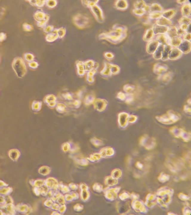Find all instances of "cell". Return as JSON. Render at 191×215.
<instances>
[{"label":"cell","mask_w":191,"mask_h":215,"mask_svg":"<svg viewBox=\"0 0 191 215\" xmlns=\"http://www.w3.org/2000/svg\"><path fill=\"white\" fill-rule=\"evenodd\" d=\"M183 40L191 42V34L190 33L186 32L182 37Z\"/></svg>","instance_id":"cell-41"},{"label":"cell","mask_w":191,"mask_h":215,"mask_svg":"<svg viewBox=\"0 0 191 215\" xmlns=\"http://www.w3.org/2000/svg\"><path fill=\"white\" fill-rule=\"evenodd\" d=\"M126 102L128 104L132 102L134 100V95L133 94H127L126 97Z\"/></svg>","instance_id":"cell-40"},{"label":"cell","mask_w":191,"mask_h":215,"mask_svg":"<svg viewBox=\"0 0 191 215\" xmlns=\"http://www.w3.org/2000/svg\"><path fill=\"white\" fill-rule=\"evenodd\" d=\"M135 89V86L134 85L130 84L125 85L123 87V90L127 93L132 94Z\"/></svg>","instance_id":"cell-32"},{"label":"cell","mask_w":191,"mask_h":215,"mask_svg":"<svg viewBox=\"0 0 191 215\" xmlns=\"http://www.w3.org/2000/svg\"><path fill=\"white\" fill-rule=\"evenodd\" d=\"M111 64V63L105 62L104 68L101 72L102 75L106 76H110L113 74Z\"/></svg>","instance_id":"cell-22"},{"label":"cell","mask_w":191,"mask_h":215,"mask_svg":"<svg viewBox=\"0 0 191 215\" xmlns=\"http://www.w3.org/2000/svg\"><path fill=\"white\" fill-rule=\"evenodd\" d=\"M179 25L182 24H186L187 25H190L191 19L190 17L186 16H182L181 18L179 19Z\"/></svg>","instance_id":"cell-33"},{"label":"cell","mask_w":191,"mask_h":215,"mask_svg":"<svg viewBox=\"0 0 191 215\" xmlns=\"http://www.w3.org/2000/svg\"><path fill=\"white\" fill-rule=\"evenodd\" d=\"M160 43L156 39L148 42L146 46V51L147 53L150 54H153L158 46Z\"/></svg>","instance_id":"cell-7"},{"label":"cell","mask_w":191,"mask_h":215,"mask_svg":"<svg viewBox=\"0 0 191 215\" xmlns=\"http://www.w3.org/2000/svg\"><path fill=\"white\" fill-rule=\"evenodd\" d=\"M177 28L176 27L172 25L168 27L166 33L171 39H172V38L178 36L177 34Z\"/></svg>","instance_id":"cell-25"},{"label":"cell","mask_w":191,"mask_h":215,"mask_svg":"<svg viewBox=\"0 0 191 215\" xmlns=\"http://www.w3.org/2000/svg\"><path fill=\"white\" fill-rule=\"evenodd\" d=\"M155 35L152 29H149L146 30L145 34H144L143 39L144 41L149 42L153 40V38Z\"/></svg>","instance_id":"cell-21"},{"label":"cell","mask_w":191,"mask_h":215,"mask_svg":"<svg viewBox=\"0 0 191 215\" xmlns=\"http://www.w3.org/2000/svg\"><path fill=\"white\" fill-rule=\"evenodd\" d=\"M96 63L93 60L91 59L84 62L85 70L90 71L92 70L95 67Z\"/></svg>","instance_id":"cell-28"},{"label":"cell","mask_w":191,"mask_h":215,"mask_svg":"<svg viewBox=\"0 0 191 215\" xmlns=\"http://www.w3.org/2000/svg\"><path fill=\"white\" fill-rule=\"evenodd\" d=\"M115 7L117 10H124L128 8V2L125 0H119L115 1L114 3Z\"/></svg>","instance_id":"cell-16"},{"label":"cell","mask_w":191,"mask_h":215,"mask_svg":"<svg viewBox=\"0 0 191 215\" xmlns=\"http://www.w3.org/2000/svg\"><path fill=\"white\" fill-rule=\"evenodd\" d=\"M173 47L170 45H164L162 51V57L161 59L162 61H165L168 59V56L170 51Z\"/></svg>","instance_id":"cell-23"},{"label":"cell","mask_w":191,"mask_h":215,"mask_svg":"<svg viewBox=\"0 0 191 215\" xmlns=\"http://www.w3.org/2000/svg\"><path fill=\"white\" fill-rule=\"evenodd\" d=\"M173 73L172 72H165L163 74L160 75L158 77V79L164 83L170 82L172 79Z\"/></svg>","instance_id":"cell-19"},{"label":"cell","mask_w":191,"mask_h":215,"mask_svg":"<svg viewBox=\"0 0 191 215\" xmlns=\"http://www.w3.org/2000/svg\"><path fill=\"white\" fill-rule=\"evenodd\" d=\"M187 32L184 30H182L180 28H177V34L178 36L182 38V37L183 36L184 34H185Z\"/></svg>","instance_id":"cell-46"},{"label":"cell","mask_w":191,"mask_h":215,"mask_svg":"<svg viewBox=\"0 0 191 215\" xmlns=\"http://www.w3.org/2000/svg\"><path fill=\"white\" fill-rule=\"evenodd\" d=\"M46 4L49 8H53L57 5V2L56 1H46Z\"/></svg>","instance_id":"cell-38"},{"label":"cell","mask_w":191,"mask_h":215,"mask_svg":"<svg viewBox=\"0 0 191 215\" xmlns=\"http://www.w3.org/2000/svg\"><path fill=\"white\" fill-rule=\"evenodd\" d=\"M104 57L106 59L108 60H111L113 59L114 58V55L113 53H109V52H106L104 53Z\"/></svg>","instance_id":"cell-44"},{"label":"cell","mask_w":191,"mask_h":215,"mask_svg":"<svg viewBox=\"0 0 191 215\" xmlns=\"http://www.w3.org/2000/svg\"><path fill=\"white\" fill-rule=\"evenodd\" d=\"M126 95L122 92H119L117 94V97L118 99L122 100H126Z\"/></svg>","instance_id":"cell-45"},{"label":"cell","mask_w":191,"mask_h":215,"mask_svg":"<svg viewBox=\"0 0 191 215\" xmlns=\"http://www.w3.org/2000/svg\"><path fill=\"white\" fill-rule=\"evenodd\" d=\"M170 131L176 137H181L185 141H188L184 136H185V135L189 134L182 128L177 127H174L171 128Z\"/></svg>","instance_id":"cell-8"},{"label":"cell","mask_w":191,"mask_h":215,"mask_svg":"<svg viewBox=\"0 0 191 215\" xmlns=\"http://www.w3.org/2000/svg\"><path fill=\"white\" fill-rule=\"evenodd\" d=\"M36 5L39 7H42L46 4V1H37Z\"/></svg>","instance_id":"cell-49"},{"label":"cell","mask_w":191,"mask_h":215,"mask_svg":"<svg viewBox=\"0 0 191 215\" xmlns=\"http://www.w3.org/2000/svg\"><path fill=\"white\" fill-rule=\"evenodd\" d=\"M183 40L182 38L179 36L172 38L171 40L170 45L173 48H178Z\"/></svg>","instance_id":"cell-27"},{"label":"cell","mask_w":191,"mask_h":215,"mask_svg":"<svg viewBox=\"0 0 191 215\" xmlns=\"http://www.w3.org/2000/svg\"><path fill=\"white\" fill-rule=\"evenodd\" d=\"M54 29V27L53 25H49L44 28V31L48 34L53 31Z\"/></svg>","instance_id":"cell-43"},{"label":"cell","mask_w":191,"mask_h":215,"mask_svg":"<svg viewBox=\"0 0 191 215\" xmlns=\"http://www.w3.org/2000/svg\"><path fill=\"white\" fill-rule=\"evenodd\" d=\"M58 38L57 29H54L53 31L47 34L46 37V40L49 42H53L55 41Z\"/></svg>","instance_id":"cell-18"},{"label":"cell","mask_w":191,"mask_h":215,"mask_svg":"<svg viewBox=\"0 0 191 215\" xmlns=\"http://www.w3.org/2000/svg\"><path fill=\"white\" fill-rule=\"evenodd\" d=\"M90 9L98 22L101 23L104 22L105 17L102 10L100 6L98 4L90 8Z\"/></svg>","instance_id":"cell-4"},{"label":"cell","mask_w":191,"mask_h":215,"mask_svg":"<svg viewBox=\"0 0 191 215\" xmlns=\"http://www.w3.org/2000/svg\"><path fill=\"white\" fill-rule=\"evenodd\" d=\"M164 45L161 44H159L157 49H156L153 54V57L155 59H161L162 57V51L163 50Z\"/></svg>","instance_id":"cell-24"},{"label":"cell","mask_w":191,"mask_h":215,"mask_svg":"<svg viewBox=\"0 0 191 215\" xmlns=\"http://www.w3.org/2000/svg\"><path fill=\"white\" fill-rule=\"evenodd\" d=\"M183 109H184V111L185 112V113H189L190 114L191 108L190 107L188 106V105H184Z\"/></svg>","instance_id":"cell-48"},{"label":"cell","mask_w":191,"mask_h":215,"mask_svg":"<svg viewBox=\"0 0 191 215\" xmlns=\"http://www.w3.org/2000/svg\"><path fill=\"white\" fill-rule=\"evenodd\" d=\"M127 27L124 25L115 24L111 31L99 34V39L107 41L112 44H118L127 38Z\"/></svg>","instance_id":"cell-1"},{"label":"cell","mask_w":191,"mask_h":215,"mask_svg":"<svg viewBox=\"0 0 191 215\" xmlns=\"http://www.w3.org/2000/svg\"><path fill=\"white\" fill-rule=\"evenodd\" d=\"M40 102L37 101H34L32 104L31 108L33 111H37L40 109Z\"/></svg>","instance_id":"cell-39"},{"label":"cell","mask_w":191,"mask_h":215,"mask_svg":"<svg viewBox=\"0 0 191 215\" xmlns=\"http://www.w3.org/2000/svg\"><path fill=\"white\" fill-rule=\"evenodd\" d=\"M57 33L59 38H62L65 36L66 33V30L64 27H62L57 29Z\"/></svg>","instance_id":"cell-36"},{"label":"cell","mask_w":191,"mask_h":215,"mask_svg":"<svg viewBox=\"0 0 191 215\" xmlns=\"http://www.w3.org/2000/svg\"><path fill=\"white\" fill-rule=\"evenodd\" d=\"M168 27H166L160 26L156 24L153 25L151 29L153 30L155 35L158 34L166 33Z\"/></svg>","instance_id":"cell-14"},{"label":"cell","mask_w":191,"mask_h":215,"mask_svg":"<svg viewBox=\"0 0 191 215\" xmlns=\"http://www.w3.org/2000/svg\"><path fill=\"white\" fill-rule=\"evenodd\" d=\"M191 7L190 2L183 5L181 8V12L183 16L189 17L190 16Z\"/></svg>","instance_id":"cell-17"},{"label":"cell","mask_w":191,"mask_h":215,"mask_svg":"<svg viewBox=\"0 0 191 215\" xmlns=\"http://www.w3.org/2000/svg\"><path fill=\"white\" fill-rule=\"evenodd\" d=\"M13 68L16 75L20 78L24 77L26 73V67L24 64H17L15 63L13 65Z\"/></svg>","instance_id":"cell-11"},{"label":"cell","mask_w":191,"mask_h":215,"mask_svg":"<svg viewBox=\"0 0 191 215\" xmlns=\"http://www.w3.org/2000/svg\"><path fill=\"white\" fill-rule=\"evenodd\" d=\"M76 66L78 68L79 74L83 75L85 71L84 62L81 61H77L76 62Z\"/></svg>","instance_id":"cell-29"},{"label":"cell","mask_w":191,"mask_h":215,"mask_svg":"<svg viewBox=\"0 0 191 215\" xmlns=\"http://www.w3.org/2000/svg\"><path fill=\"white\" fill-rule=\"evenodd\" d=\"M35 16L37 20L38 21V25L42 28L45 27L49 20V15L44 12L39 11L36 13Z\"/></svg>","instance_id":"cell-5"},{"label":"cell","mask_w":191,"mask_h":215,"mask_svg":"<svg viewBox=\"0 0 191 215\" xmlns=\"http://www.w3.org/2000/svg\"><path fill=\"white\" fill-rule=\"evenodd\" d=\"M183 53L178 48H172L170 51L168 56V59L175 60L181 57Z\"/></svg>","instance_id":"cell-12"},{"label":"cell","mask_w":191,"mask_h":215,"mask_svg":"<svg viewBox=\"0 0 191 215\" xmlns=\"http://www.w3.org/2000/svg\"><path fill=\"white\" fill-rule=\"evenodd\" d=\"M99 2V1H81L82 5L85 7L91 8L92 6L98 4Z\"/></svg>","instance_id":"cell-31"},{"label":"cell","mask_w":191,"mask_h":215,"mask_svg":"<svg viewBox=\"0 0 191 215\" xmlns=\"http://www.w3.org/2000/svg\"><path fill=\"white\" fill-rule=\"evenodd\" d=\"M156 35V40L160 44L163 45H170L171 39L166 33L159 34Z\"/></svg>","instance_id":"cell-10"},{"label":"cell","mask_w":191,"mask_h":215,"mask_svg":"<svg viewBox=\"0 0 191 215\" xmlns=\"http://www.w3.org/2000/svg\"><path fill=\"white\" fill-rule=\"evenodd\" d=\"M190 25H186V24H182V25H179V27L182 30H184V31H186L187 32Z\"/></svg>","instance_id":"cell-47"},{"label":"cell","mask_w":191,"mask_h":215,"mask_svg":"<svg viewBox=\"0 0 191 215\" xmlns=\"http://www.w3.org/2000/svg\"><path fill=\"white\" fill-rule=\"evenodd\" d=\"M111 68L112 74L116 75L119 73L120 71V67L117 65L113 64L111 63Z\"/></svg>","instance_id":"cell-37"},{"label":"cell","mask_w":191,"mask_h":215,"mask_svg":"<svg viewBox=\"0 0 191 215\" xmlns=\"http://www.w3.org/2000/svg\"><path fill=\"white\" fill-rule=\"evenodd\" d=\"M147 5L146 2L144 1H137L134 4L135 9H142L144 10Z\"/></svg>","instance_id":"cell-30"},{"label":"cell","mask_w":191,"mask_h":215,"mask_svg":"<svg viewBox=\"0 0 191 215\" xmlns=\"http://www.w3.org/2000/svg\"><path fill=\"white\" fill-rule=\"evenodd\" d=\"M163 9L162 6L157 3H153L150 6L149 12V13L155 12H162Z\"/></svg>","instance_id":"cell-26"},{"label":"cell","mask_w":191,"mask_h":215,"mask_svg":"<svg viewBox=\"0 0 191 215\" xmlns=\"http://www.w3.org/2000/svg\"><path fill=\"white\" fill-rule=\"evenodd\" d=\"M168 67L166 64L160 62H157L154 65L153 71L154 73L160 76L168 71Z\"/></svg>","instance_id":"cell-6"},{"label":"cell","mask_w":191,"mask_h":215,"mask_svg":"<svg viewBox=\"0 0 191 215\" xmlns=\"http://www.w3.org/2000/svg\"><path fill=\"white\" fill-rule=\"evenodd\" d=\"M189 2L188 1H177V2L178 3L180 4H184L186 3H188Z\"/></svg>","instance_id":"cell-50"},{"label":"cell","mask_w":191,"mask_h":215,"mask_svg":"<svg viewBox=\"0 0 191 215\" xmlns=\"http://www.w3.org/2000/svg\"><path fill=\"white\" fill-rule=\"evenodd\" d=\"M155 12L149 13L148 16L150 20H158L162 16V12Z\"/></svg>","instance_id":"cell-34"},{"label":"cell","mask_w":191,"mask_h":215,"mask_svg":"<svg viewBox=\"0 0 191 215\" xmlns=\"http://www.w3.org/2000/svg\"><path fill=\"white\" fill-rule=\"evenodd\" d=\"M178 48L182 53L188 54L190 53L191 50V42L183 40Z\"/></svg>","instance_id":"cell-13"},{"label":"cell","mask_w":191,"mask_h":215,"mask_svg":"<svg viewBox=\"0 0 191 215\" xmlns=\"http://www.w3.org/2000/svg\"><path fill=\"white\" fill-rule=\"evenodd\" d=\"M72 22L78 28L83 29L90 27L92 21L89 16L84 14H77L72 18Z\"/></svg>","instance_id":"cell-3"},{"label":"cell","mask_w":191,"mask_h":215,"mask_svg":"<svg viewBox=\"0 0 191 215\" xmlns=\"http://www.w3.org/2000/svg\"><path fill=\"white\" fill-rule=\"evenodd\" d=\"M156 24L158 25H160V26L169 27L172 26L173 22L171 20L166 19L161 16L160 18L156 20Z\"/></svg>","instance_id":"cell-15"},{"label":"cell","mask_w":191,"mask_h":215,"mask_svg":"<svg viewBox=\"0 0 191 215\" xmlns=\"http://www.w3.org/2000/svg\"><path fill=\"white\" fill-rule=\"evenodd\" d=\"M137 117L135 115H129L128 117V123H133L137 121Z\"/></svg>","instance_id":"cell-42"},{"label":"cell","mask_w":191,"mask_h":215,"mask_svg":"<svg viewBox=\"0 0 191 215\" xmlns=\"http://www.w3.org/2000/svg\"><path fill=\"white\" fill-rule=\"evenodd\" d=\"M133 12L136 16L142 17V16L146 14V13L144 10L142 9H134L133 10Z\"/></svg>","instance_id":"cell-35"},{"label":"cell","mask_w":191,"mask_h":215,"mask_svg":"<svg viewBox=\"0 0 191 215\" xmlns=\"http://www.w3.org/2000/svg\"><path fill=\"white\" fill-rule=\"evenodd\" d=\"M177 11L174 9H170L165 11H163L162 12V16L166 19L171 20L174 17L176 14Z\"/></svg>","instance_id":"cell-20"},{"label":"cell","mask_w":191,"mask_h":215,"mask_svg":"<svg viewBox=\"0 0 191 215\" xmlns=\"http://www.w3.org/2000/svg\"><path fill=\"white\" fill-rule=\"evenodd\" d=\"M129 115L128 113L125 112L121 113L118 115V122L121 128H125L128 125Z\"/></svg>","instance_id":"cell-9"},{"label":"cell","mask_w":191,"mask_h":215,"mask_svg":"<svg viewBox=\"0 0 191 215\" xmlns=\"http://www.w3.org/2000/svg\"><path fill=\"white\" fill-rule=\"evenodd\" d=\"M155 118L158 122L162 124L170 125L179 121L181 118V116L179 113L170 110L163 115L157 116Z\"/></svg>","instance_id":"cell-2"}]
</instances>
